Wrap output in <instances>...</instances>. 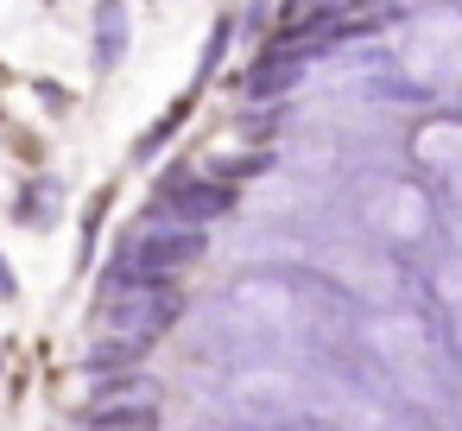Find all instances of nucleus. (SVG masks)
<instances>
[{"label": "nucleus", "mask_w": 462, "mask_h": 431, "mask_svg": "<svg viewBox=\"0 0 462 431\" xmlns=\"http://www.w3.org/2000/svg\"><path fill=\"white\" fill-rule=\"evenodd\" d=\"M203 229H178V222H159V229H146L127 254H121V286H171L178 273H190L197 260H203Z\"/></svg>", "instance_id": "f03ea898"}, {"label": "nucleus", "mask_w": 462, "mask_h": 431, "mask_svg": "<svg viewBox=\"0 0 462 431\" xmlns=\"http://www.w3.org/2000/svg\"><path fill=\"white\" fill-rule=\"evenodd\" d=\"M228 203H235V191L216 184V178H178V184L165 191V216H171L178 229L216 222V216H228Z\"/></svg>", "instance_id": "7ed1b4c3"}, {"label": "nucleus", "mask_w": 462, "mask_h": 431, "mask_svg": "<svg viewBox=\"0 0 462 431\" xmlns=\"http://www.w3.org/2000/svg\"><path fill=\"white\" fill-rule=\"evenodd\" d=\"M171 317H178L171 292H159V286H115L108 305H102V336L89 349V368H108V361L127 368V361H140L165 336Z\"/></svg>", "instance_id": "f257e3e1"}, {"label": "nucleus", "mask_w": 462, "mask_h": 431, "mask_svg": "<svg viewBox=\"0 0 462 431\" xmlns=\"http://www.w3.org/2000/svg\"><path fill=\"white\" fill-rule=\"evenodd\" d=\"M291 77H298V58H273V64L260 58V70H254V96H273V89H285Z\"/></svg>", "instance_id": "39448f33"}, {"label": "nucleus", "mask_w": 462, "mask_h": 431, "mask_svg": "<svg viewBox=\"0 0 462 431\" xmlns=\"http://www.w3.org/2000/svg\"><path fill=\"white\" fill-rule=\"evenodd\" d=\"M89 431H152L159 425V406L140 393V399H102V406H89V418H83Z\"/></svg>", "instance_id": "20e7f679"}, {"label": "nucleus", "mask_w": 462, "mask_h": 431, "mask_svg": "<svg viewBox=\"0 0 462 431\" xmlns=\"http://www.w3.org/2000/svg\"><path fill=\"white\" fill-rule=\"evenodd\" d=\"M304 7H317V14H336V7H348V0H304Z\"/></svg>", "instance_id": "423d86ee"}]
</instances>
